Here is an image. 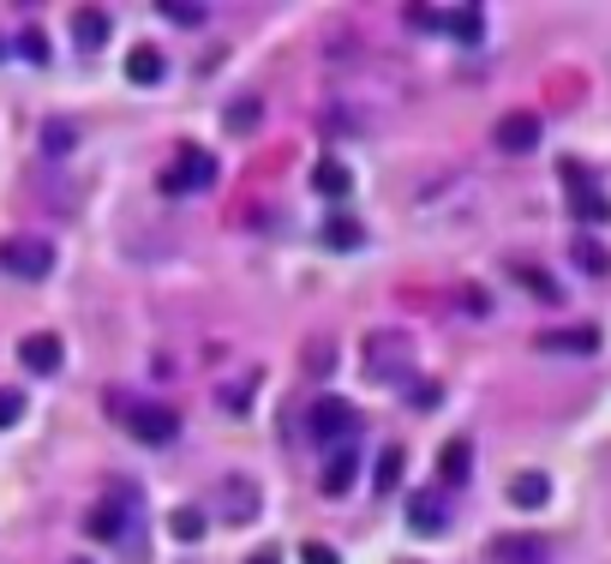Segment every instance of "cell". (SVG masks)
<instances>
[{
  "instance_id": "obj_20",
  "label": "cell",
  "mask_w": 611,
  "mask_h": 564,
  "mask_svg": "<svg viewBox=\"0 0 611 564\" xmlns=\"http://www.w3.org/2000/svg\"><path fill=\"white\" fill-rule=\"evenodd\" d=\"M162 72H169V67H162V49H151V42L126 54V79L132 84H162Z\"/></svg>"
},
{
  "instance_id": "obj_36",
  "label": "cell",
  "mask_w": 611,
  "mask_h": 564,
  "mask_svg": "<svg viewBox=\"0 0 611 564\" xmlns=\"http://www.w3.org/2000/svg\"><path fill=\"white\" fill-rule=\"evenodd\" d=\"M72 564H91V558H72Z\"/></svg>"
},
{
  "instance_id": "obj_1",
  "label": "cell",
  "mask_w": 611,
  "mask_h": 564,
  "mask_svg": "<svg viewBox=\"0 0 611 564\" xmlns=\"http://www.w3.org/2000/svg\"><path fill=\"white\" fill-rule=\"evenodd\" d=\"M366 373H371V384H401L414 373V336L408 331H371L366 336Z\"/></svg>"
},
{
  "instance_id": "obj_30",
  "label": "cell",
  "mask_w": 611,
  "mask_h": 564,
  "mask_svg": "<svg viewBox=\"0 0 611 564\" xmlns=\"http://www.w3.org/2000/svg\"><path fill=\"white\" fill-rule=\"evenodd\" d=\"M401 19H408L414 31H444V12H438V7H408Z\"/></svg>"
},
{
  "instance_id": "obj_7",
  "label": "cell",
  "mask_w": 611,
  "mask_h": 564,
  "mask_svg": "<svg viewBox=\"0 0 611 564\" xmlns=\"http://www.w3.org/2000/svg\"><path fill=\"white\" fill-rule=\"evenodd\" d=\"M84 534H91V541H126V534H132V498H102V504H91Z\"/></svg>"
},
{
  "instance_id": "obj_34",
  "label": "cell",
  "mask_w": 611,
  "mask_h": 564,
  "mask_svg": "<svg viewBox=\"0 0 611 564\" xmlns=\"http://www.w3.org/2000/svg\"><path fill=\"white\" fill-rule=\"evenodd\" d=\"M461 301H468V313H473V319H486V313H491L486 289H461Z\"/></svg>"
},
{
  "instance_id": "obj_21",
  "label": "cell",
  "mask_w": 611,
  "mask_h": 564,
  "mask_svg": "<svg viewBox=\"0 0 611 564\" xmlns=\"http://www.w3.org/2000/svg\"><path fill=\"white\" fill-rule=\"evenodd\" d=\"M79 151V127L72 121H42V157H72Z\"/></svg>"
},
{
  "instance_id": "obj_3",
  "label": "cell",
  "mask_w": 611,
  "mask_h": 564,
  "mask_svg": "<svg viewBox=\"0 0 611 564\" xmlns=\"http://www.w3.org/2000/svg\"><path fill=\"white\" fill-rule=\"evenodd\" d=\"M0 271L19 276V282H42L54 271V246L42 234H7L0 241Z\"/></svg>"
},
{
  "instance_id": "obj_2",
  "label": "cell",
  "mask_w": 611,
  "mask_h": 564,
  "mask_svg": "<svg viewBox=\"0 0 611 564\" xmlns=\"http://www.w3.org/2000/svg\"><path fill=\"white\" fill-rule=\"evenodd\" d=\"M312 439H318L324 451L354 444L360 439V409H354L348 396H318V403H312Z\"/></svg>"
},
{
  "instance_id": "obj_12",
  "label": "cell",
  "mask_w": 611,
  "mask_h": 564,
  "mask_svg": "<svg viewBox=\"0 0 611 564\" xmlns=\"http://www.w3.org/2000/svg\"><path fill=\"white\" fill-rule=\"evenodd\" d=\"M354 474H360V451H354V444L330 451V463H324V498H342L354 486Z\"/></svg>"
},
{
  "instance_id": "obj_10",
  "label": "cell",
  "mask_w": 611,
  "mask_h": 564,
  "mask_svg": "<svg viewBox=\"0 0 611 564\" xmlns=\"http://www.w3.org/2000/svg\"><path fill=\"white\" fill-rule=\"evenodd\" d=\"M19 361L31 366V373H42V379H49V373H61L67 349H61V336H54V331H31V336L19 343Z\"/></svg>"
},
{
  "instance_id": "obj_5",
  "label": "cell",
  "mask_w": 611,
  "mask_h": 564,
  "mask_svg": "<svg viewBox=\"0 0 611 564\" xmlns=\"http://www.w3.org/2000/svg\"><path fill=\"white\" fill-rule=\"evenodd\" d=\"M121 421H126V433L139 439V444H174L181 439V414H174L169 403H132V409H121Z\"/></svg>"
},
{
  "instance_id": "obj_29",
  "label": "cell",
  "mask_w": 611,
  "mask_h": 564,
  "mask_svg": "<svg viewBox=\"0 0 611 564\" xmlns=\"http://www.w3.org/2000/svg\"><path fill=\"white\" fill-rule=\"evenodd\" d=\"M408 403H414V409H438V403H444V384H438V379H414V384H408Z\"/></svg>"
},
{
  "instance_id": "obj_11",
  "label": "cell",
  "mask_w": 611,
  "mask_h": 564,
  "mask_svg": "<svg viewBox=\"0 0 611 564\" xmlns=\"http://www.w3.org/2000/svg\"><path fill=\"white\" fill-rule=\"evenodd\" d=\"M109 31H114V19L102 7H84V12H72V42H79L84 54H96L102 42H109Z\"/></svg>"
},
{
  "instance_id": "obj_9",
  "label": "cell",
  "mask_w": 611,
  "mask_h": 564,
  "mask_svg": "<svg viewBox=\"0 0 611 564\" xmlns=\"http://www.w3.org/2000/svg\"><path fill=\"white\" fill-rule=\"evenodd\" d=\"M533 349L540 354H600V331L593 324H563V331H540Z\"/></svg>"
},
{
  "instance_id": "obj_25",
  "label": "cell",
  "mask_w": 611,
  "mask_h": 564,
  "mask_svg": "<svg viewBox=\"0 0 611 564\" xmlns=\"http://www.w3.org/2000/svg\"><path fill=\"white\" fill-rule=\"evenodd\" d=\"M324 241L348 252V246H360V241H366V229H360L354 216H330V222H324Z\"/></svg>"
},
{
  "instance_id": "obj_14",
  "label": "cell",
  "mask_w": 611,
  "mask_h": 564,
  "mask_svg": "<svg viewBox=\"0 0 611 564\" xmlns=\"http://www.w3.org/2000/svg\"><path fill=\"white\" fill-rule=\"evenodd\" d=\"M491 553H498V564H546V558H551L540 534H503Z\"/></svg>"
},
{
  "instance_id": "obj_26",
  "label": "cell",
  "mask_w": 611,
  "mask_h": 564,
  "mask_svg": "<svg viewBox=\"0 0 611 564\" xmlns=\"http://www.w3.org/2000/svg\"><path fill=\"white\" fill-rule=\"evenodd\" d=\"M162 19H174V24H186V31H192V24L211 19V7H198V0H162Z\"/></svg>"
},
{
  "instance_id": "obj_13",
  "label": "cell",
  "mask_w": 611,
  "mask_h": 564,
  "mask_svg": "<svg viewBox=\"0 0 611 564\" xmlns=\"http://www.w3.org/2000/svg\"><path fill=\"white\" fill-rule=\"evenodd\" d=\"M468 474H473V444L468 439H450L438 451V481L444 486H468Z\"/></svg>"
},
{
  "instance_id": "obj_4",
  "label": "cell",
  "mask_w": 611,
  "mask_h": 564,
  "mask_svg": "<svg viewBox=\"0 0 611 564\" xmlns=\"http://www.w3.org/2000/svg\"><path fill=\"white\" fill-rule=\"evenodd\" d=\"M204 187H216V157L186 144V151L174 157V169H162V192H169V199H186V192H204Z\"/></svg>"
},
{
  "instance_id": "obj_22",
  "label": "cell",
  "mask_w": 611,
  "mask_h": 564,
  "mask_svg": "<svg viewBox=\"0 0 611 564\" xmlns=\"http://www.w3.org/2000/svg\"><path fill=\"white\" fill-rule=\"evenodd\" d=\"M570 259H576V271H588V276H605L611 271V252L593 241V234H581V241L570 246Z\"/></svg>"
},
{
  "instance_id": "obj_19",
  "label": "cell",
  "mask_w": 611,
  "mask_h": 564,
  "mask_svg": "<svg viewBox=\"0 0 611 564\" xmlns=\"http://www.w3.org/2000/svg\"><path fill=\"white\" fill-rule=\"evenodd\" d=\"M444 31H450L456 42H480L486 37V12L480 7H450L444 12Z\"/></svg>"
},
{
  "instance_id": "obj_28",
  "label": "cell",
  "mask_w": 611,
  "mask_h": 564,
  "mask_svg": "<svg viewBox=\"0 0 611 564\" xmlns=\"http://www.w3.org/2000/svg\"><path fill=\"white\" fill-rule=\"evenodd\" d=\"M169 528H174V541H204V511H192V504H186V511L169 516Z\"/></svg>"
},
{
  "instance_id": "obj_33",
  "label": "cell",
  "mask_w": 611,
  "mask_h": 564,
  "mask_svg": "<svg viewBox=\"0 0 611 564\" xmlns=\"http://www.w3.org/2000/svg\"><path fill=\"white\" fill-rule=\"evenodd\" d=\"M306 366H312V373H324V366H336V343H330V349H324V343H312Z\"/></svg>"
},
{
  "instance_id": "obj_15",
  "label": "cell",
  "mask_w": 611,
  "mask_h": 564,
  "mask_svg": "<svg viewBox=\"0 0 611 564\" xmlns=\"http://www.w3.org/2000/svg\"><path fill=\"white\" fill-rule=\"evenodd\" d=\"M444 523H450V511H444V498H431V493L408 498V528H414V534H444Z\"/></svg>"
},
{
  "instance_id": "obj_31",
  "label": "cell",
  "mask_w": 611,
  "mask_h": 564,
  "mask_svg": "<svg viewBox=\"0 0 611 564\" xmlns=\"http://www.w3.org/2000/svg\"><path fill=\"white\" fill-rule=\"evenodd\" d=\"M24 421V396L19 391H0V426H19Z\"/></svg>"
},
{
  "instance_id": "obj_35",
  "label": "cell",
  "mask_w": 611,
  "mask_h": 564,
  "mask_svg": "<svg viewBox=\"0 0 611 564\" xmlns=\"http://www.w3.org/2000/svg\"><path fill=\"white\" fill-rule=\"evenodd\" d=\"M246 564H282V558H276V553H252Z\"/></svg>"
},
{
  "instance_id": "obj_18",
  "label": "cell",
  "mask_w": 611,
  "mask_h": 564,
  "mask_svg": "<svg viewBox=\"0 0 611 564\" xmlns=\"http://www.w3.org/2000/svg\"><path fill=\"white\" fill-rule=\"evenodd\" d=\"M401 469H408V451H401V444H384V451H378V469H371V486H378V493H396V486H401Z\"/></svg>"
},
{
  "instance_id": "obj_23",
  "label": "cell",
  "mask_w": 611,
  "mask_h": 564,
  "mask_svg": "<svg viewBox=\"0 0 611 564\" xmlns=\"http://www.w3.org/2000/svg\"><path fill=\"white\" fill-rule=\"evenodd\" d=\"M510 276H516L528 294H540V301H551V306L563 301V289H558V282H551L546 271H533V264H521V259H516V264H510Z\"/></svg>"
},
{
  "instance_id": "obj_17",
  "label": "cell",
  "mask_w": 611,
  "mask_h": 564,
  "mask_svg": "<svg viewBox=\"0 0 611 564\" xmlns=\"http://www.w3.org/2000/svg\"><path fill=\"white\" fill-rule=\"evenodd\" d=\"M546 498H551V481L540 469H528V474H516V481H510V504H521V511H540Z\"/></svg>"
},
{
  "instance_id": "obj_27",
  "label": "cell",
  "mask_w": 611,
  "mask_h": 564,
  "mask_svg": "<svg viewBox=\"0 0 611 564\" xmlns=\"http://www.w3.org/2000/svg\"><path fill=\"white\" fill-rule=\"evenodd\" d=\"M19 54H24L31 67H49V37H42L37 24H24V31H19Z\"/></svg>"
},
{
  "instance_id": "obj_32",
  "label": "cell",
  "mask_w": 611,
  "mask_h": 564,
  "mask_svg": "<svg viewBox=\"0 0 611 564\" xmlns=\"http://www.w3.org/2000/svg\"><path fill=\"white\" fill-rule=\"evenodd\" d=\"M301 564H342V558H336L324 541H306V546H301Z\"/></svg>"
},
{
  "instance_id": "obj_24",
  "label": "cell",
  "mask_w": 611,
  "mask_h": 564,
  "mask_svg": "<svg viewBox=\"0 0 611 564\" xmlns=\"http://www.w3.org/2000/svg\"><path fill=\"white\" fill-rule=\"evenodd\" d=\"M312 187H318L324 199H342V192L354 187V174L342 169V162H318V169H312Z\"/></svg>"
},
{
  "instance_id": "obj_16",
  "label": "cell",
  "mask_w": 611,
  "mask_h": 564,
  "mask_svg": "<svg viewBox=\"0 0 611 564\" xmlns=\"http://www.w3.org/2000/svg\"><path fill=\"white\" fill-rule=\"evenodd\" d=\"M258 121H264V97H234L228 109H222V127L241 132V139H246V132H258Z\"/></svg>"
},
{
  "instance_id": "obj_8",
  "label": "cell",
  "mask_w": 611,
  "mask_h": 564,
  "mask_svg": "<svg viewBox=\"0 0 611 564\" xmlns=\"http://www.w3.org/2000/svg\"><path fill=\"white\" fill-rule=\"evenodd\" d=\"M491 139H498V151H503V157H528L533 144H540V114H528V109L503 114V121H498V132H491Z\"/></svg>"
},
{
  "instance_id": "obj_6",
  "label": "cell",
  "mask_w": 611,
  "mask_h": 564,
  "mask_svg": "<svg viewBox=\"0 0 611 564\" xmlns=\"http://www.w3.org/2000/svg\"><path fill=\"white\" fill-rule=\"evenodd\" d=\"M563 187H570V211L581 222H611V199L593 187V174L581 169V162H563Z\"/></svg>"
}]
</instances>
